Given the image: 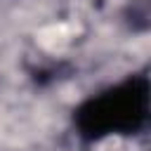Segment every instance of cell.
<instances>
[{"label":"cell","instance_id":"cell-1","mask_svg":"<svg viewBox=\"0 0 151 151\" xmlns=\"http://www.w3.org/2000/svg\"><path fill=\"white\" fill-rule=\"evenodd\" d=\"M149 78L127 76L87 97L73 111L76 132L85 142L137 134L149 123Z\"/></svg>","mask_w":151,"mask_h":151}]
</instances>
